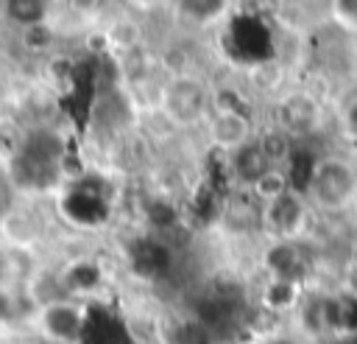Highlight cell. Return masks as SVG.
I'll return each mask as SVG.
<instances>
[{
	"label": "cell",
	"instance_id": "1",
	"mask_svg": "<svg viewBox=\"0 0 357 344\" xmlns=\"http://www.w3.org/2000/svg\"><path fill=\"white\" fill-rule=\"evenodd\" d=\"M318 215L335 218L357 207V162L346 154H321L312 159L298 187Z\"/></svg>",
	"mask_w": 357,
	"mask_h": 344
},
{
	"label": "cell",
	"instance_id": "2",
	"mask_svg": "<svg viewBox=\"0 0 357 344\" xmlns=\"http://www.w3.org/2000/svg\"><path fill=\"white\" fill-rule=\"evenodd\" d=\"M273 123L287 131L296 143L318 137L326 129V103L307 87L284 89L273 101Z\"/></svg>",
	"mask_w": 357,
	"mask_h": 344
},
{
	"label": "cell",
	"instance_id": "3",
	"mask_svg": "<svg viewBox=\"0 0 357 344\" xmlns=\"http://www.w3.org/2000/svg\"><path fill=\"white\" fill-rule=\"evenodd\" d=\"M156 109L176 129H190V126L206 120V115L212 112V95H209V89L201 78L181 73L159 89Z\"/></svg>",
	"mask_w": 357,
	"mask_h": 344
},
{
	"label": "cell",
	"instance_id": "4",
	"mask_svg": "<svg viewBox=\"0 0 357 344\" xmlns=\"http://www.w3.org/2000/svg\"><path fill=\"white\" fill-rule=\"evenodd\" d=\"M33 330L50 344H81L89 330V310L73 296L36 305Z\"/></svg>",
	"mask_w": 357,
	"mask_h": 344
},
{
	"label": "cell",
	"instance_id": "5",
	"mask_svg": "<svg viewBox=\"0 0 357 344\" xmlns=\"http://www.w3.org/2000/svg\"><path fill=\"white\" fill-rule=\"evenodd\" d=\"M318 213L310 207L304 193L298 187L287 190L282 199L259 207V227L268 238L282 241H307V232L312 227V218Z\"/></svg>",
	"mask_w": 357,
	"mask_h": 344
},
{
	"label": "cell",
	"instance_id": "6",
	"mask_svg": "<svg viewBox=\"0 0 357 344\" xmlns=\"http://www.w3.org/2000/svg\"><path fill=\"white\" fill-rule=\"evenodd\" d=\"M206 126V140L215 151L229 157L231 151L243 148L257 137V123L254 117L240 106V103H220L212 106V112L204 120Z\"/></svg>",
	"mask_w": 357,
	"mask_h": 344
},
{
	"label": "cell",
	"instance_id": "7",
	"mask_svg": "<svg viewBox=\"0 0 357 344\" xmlns=\"http://www.w3.org/2000/svg\"><path fill=\"white\" fill-rule=\"evenodd\" d=\"M229 171H231V176H234V182L245 190L259 173H265L268 168H271V162H268V157H265V151L259 148V143H257V137L251 140V143H245L243 148H237V151H231L229 157Z\"/></svg>",
	"mask_w": 357,
	"mask_h": 344
},
{
	"label": "cell",
	"instance_id": "8",
	"mask_svg": "<svg viewBox=\"0 0 357 344\" xmlns=\"http://www.w3.org/2000/svg\"><path fill=\"white\" fill-rule=\"evenodd\" d=\"M296 185H293V176H290V171L287 168H282V165H271L265 173H259L248 187H245V193L262 207V204H271V201H276V199H282L287 190H293Z\"/></svg>",
	"mask_w": 357,
	"mask_h": 344
},
{
	"label": "cell",
	"instance_id": "9",
	"mask_svg": "<svg viewBox=\"0 0 357 344\" xmlns=\"http://www.w3.org/2000/svg\"><path fill=\"white\" fill-rule=\"evenodd\" d=\"M257 143H259V148L265 151V157H268L271 165L287 168V162H290V157H293V148H296V140H293L287 131H282L276 123H271V126H265V129H257Z\"/></svg>",
	"mask_w": 357,
	"mask_h": 344
},
{
	"label": "cell",
	"instance_id": "10",
	"mask_svg": "<svg viewBox=\"0 0 357 344\" xmlns=\"http://www.w3.org/2000/svg\"><path fill=\"white\" fill-rule=\"evenodd\" d=\"M173 3L184 11V17H190L195 22H212L226 11L229 0H173Z\"/></svg>",
	"mask_w": 357,
	"mask_h": 344
},
{
	"label": "cell",
	"instance_id": "11",
	"mask_svg": "<svg viewBox=\"0 0 357 344\" xmlns=\"http://www.w3.org/2000/svg\"><path fill=\"white\" fill-rule=\"evenodd\" d=\"M45 11H47V0H8V14L22 28L45 22Z\"/></svg>",
	"mask_w": 357,
	"mask_h": 344
},
{
	"label": "cell",
	"instance_id": "12",
	"mask_svg": "<svg viewBox=\"0 0 357 344\" xmlns=\"http://www.w3.org/2000/svg\"><path fill=\"white\" fill-rule=\"evenodd\" d=\"M329 14L340 31L357 34V0H329Z\"/></svg>",
	"mask_w": 357,
	"mask_h": 344
},
{
	"label": "cell",
	"instance_id": "13",
	"mask_svg": "<svg viewBox=\"0 0 357 344\" xmlns=\"http://www.w3.org/2000/svg\"><path fill=\"white\" fill-rule=\"evenodd\" d=\"M337 123H340L343 137L357 145V95H351L349 101H343V106L337 112Z\"/></svg>",
	"mask_w": 357,
	"mask_h": 344
},
{
	"label": "cell",
	"instance_id": "14",
	"mask_svg": "<svg viewBox=\"0 0 357 344\" xmlns=\"http://www.w3.org/2000/svg\"><path fill=\"white\" fill-rule=\"evenodd\" d=\"M128 6H134V8H139V11H151V8H159V6H167V3H173V0H126Z\"/></svg>",
	"mask_w": 357,
	"mask_h": 344
},
{
	"label": "cell",
	"instance_id": "15",
	"mask_svg": "<svg viewBox=\"0 0 357 344\" xmlns=\"http://www.w3.org/2000/svg\"><path fill=\"white\" fill-rule=\"evenodd\" d=\"M346 263H349V268H351L354 277H357V238H351V243H349V249H346Z\"/></svg>",
	"mask_w": 357,
	"mask_h": 344
}]
</instances>
